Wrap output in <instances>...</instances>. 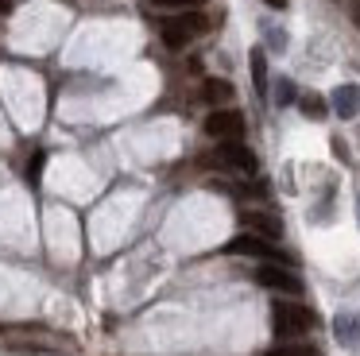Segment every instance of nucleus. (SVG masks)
I'll return each instance as SVG.
<instances>
[{
	"label": "nucleus",
	"instance_id": "6e6552de",
	"mask_svg": "<svg viewBox=\"0 0 360 356\" xmlns=\"http://www.w3.org/2000/svg\"><path fill=\"white\" fill-rule=\"evenodd\" d=\"M244 229H252L256 236H267V240H279L283 236V224L275 221L271 213H244Z\"/></svg>",
	"mask_w": 360,
	"mask_h": 356
},
{
	"label": "nucleus",
	"instance_id": "6ab92c4d",
	"mask_svg": "<svg viewBox=\"0 0 360 356\" xmlns=\"http://www.w3.org/2000/svg\"><path fill=\"white\" fill-rule=\"evenodd\" d=\"M267 8H287V0H264Z\"/></svg>",
	"mask_w": 360,
	"mask_h": 356
},
{
	"label": "nucleus",
	"instance_id": "dca6fc26",
	"mask_svg": "<svg viewBox=\"0 0 360 356\" xmlns=\"http://www.w3.org/2000/svg\"><path fill=\"white\" fill-rule=\"evenodd\" d=\"M43 159H47V155H35V159H32V167H27V178H32V182H39V170H43Z\"/></svg>",
	"mask_w": 360,
	"mask_h": 356
},
{
	"label": "nucleus",
	"instance_id": "423d86ee",
	"mask_svg": "<svg viewBox=\"0 0 360 356\" xmlns=\"http://www.w3.org/2000/svg\"><path fill=\"white\" fill-rule=\"evenodd\" d=\"M217 163H225V167H233V170H244V174L256 170V155H252L240 139H233V144H217Z\"/></svg>",
	"mask_w": 360,
	"mask_h": 356
},
{
	"label": "nucleus",
	"instance_id": "f3484780",
	"mask_svg": "<svg viewBox=\"0 0 360 356\" xmlns=\"http://www.w3.org/2000/svg\"><path fill=\"white\" fill-rule=\"evenodd\" d=\"M352 20H356V27H360V0H352Z\"/></svg>",
	"mask_w": 360,
	"mask_h": 356
},
{
	"label": "nucleus",
	"instance_id": "f257e3e1",
	"mask_svg": "<svg viewBox=\"0 0 360 356\" xmlns=\"http://www.w3.org/2000/svg\"><path fill=\"white\" fill-rule=\"evenodd\" d=\"M314 310L302 306V302H275L271 306V329L279 333V337H302V333L314 329Z\"/></svg>",
	"mask_w": 360,
	"mask_h": 356
},
{
	"label": "nucleus",
	"instance_id": "9d476101",
	"mask_svg": "<svg viewBox=\"0 0 360 356\" xmlns=\"http://www.w3.org/2000/svg\"><path fill=\"white\" fill-rule=\"evenodd\" d=\"M252 82H256V93L264 97L267 93V58H264V51H252Z\"/></svg>",
	"mask_w": 360,
	"mask_h": 356
},
{
	"label": "nucleus",
	"instance_id": "f8f14e48",
	"mask_svg": "<svg viewBox=\"0 0 360 356\" xmlns=\"http://www.w3.org/2000/svg\"><path fill=\"white\" fill-rule=\"evenodd\" d=\"M337 341H345V345H349V341H356V333H360V325H356V317H337Z\"/></svg>",
	"mask_w": 360,
	"mask_h": 356
},
{
	"label": "nucleus",
	"instance_id": "f03ea898",
	"mask_svg": "<svg viewBox=\"0 0 360 356\" xmlns=\"http://www.w3.org/2000/svg\"><path fill=\"white\" fill-rule=\"evenodd\" d=\"M202 31H210V20H205L202 12H182V15H167L163 23H159V35H163V43L171 46V51H182V46L190 43V39H198Z\"/></svg>",
	"mask_w": 360,
	"mask_h": 356
},
{
	"label": "nucleus",
	"instance_id": "9b49d317",
	"mask_svg": "<svg viewBox=\"0 0 360 356\" xmlns=\"http://www.w3.org/2000/svg\"><path fill=\"white\" fill-rule=\"evenodd\" d=\"M298 108H302V116H310V120H321V116L329 113L326 101H321L318 93H306V97H298Z\"/></svg>",
	"mask_w": 360,
	"mask_h": 356
},
{
	"label": "nucleus",
	"instance_id": "2eb2a0df",
	"mask_svg": "<svg viewBox=\"0 0 360 356\" xmlns=\"http://www.w3.org/2000/svg\"><path fill=\"white\" fill-rule=\"evenodd\" d=\"M151 4H159V8H198L202 0H151Z\"/></svg>",
	"mask_w": 360,
	"mask_h": 356
},
{
	"label": "nucleus",
	"instance_id": "39448f33",
	"mask_svg": "<svg viewBox=\"0 0 360 356\" xmlns=\"http://www.w3.org/2000/svg\"><path fill=\"white\" fill-rule=\"evenodd\" d=\"M256 283L267 286V291H287V294L302 291V279H298L295 271L279 267V263H259V267H256Z\"/></svg>",
	"mask_w": 360,
	"mask_h": 356
},
{
	"label": "nucleus",
	"instance_id": "4468645a",
	"mask_svg": "<svg viewBox=\"0 0 360 356\" xmlns=\"http://www.w3.org/2000/svg\"><path fill=\"white\" fill-rule=\"evenodd\" d=\"M290 101H295V82H287V77H283V82L275 85V105H279V108H287Z\"/></svg>",
	"mask_w": 360,
	"mask_h": 356
},
{
	"label": "nucleus",
	"instance_id": "20e7f679",
	"mask_svg": "<svg viewBox=\"0 0 360 356\" xmlns=\"http://www.w3.org/2000/svg\"><path fill=\"white\" fill-rule=\"evenodd\" d=\"M205 136H213L217 144H233L244 136V116L236 108H213L205 116Z\"/></svg>",
	"mask_w": 360,
	"mask_h": 356
},
{
	"label": "nucleus",
	"instance_id": "1a4fd4ad",
	"mask_svg": "<svg viewBox=\"0 0 360 356\" xmlns=\"http://www.w3.org/2000/svg\"><path fill=\"white\" fill-rule=\"evenodd\" d=\"M202 97L210 101V105H225V101H233V85H229L225 77H205V82H202Z\"/></svg>",
	"mask_w": 360,
	"mask_h": 356
},
{
	"label": "nucleus",
	"instance_id": "7ed1b4c3",
	"mask_svg": "<svg viewBox=\"0 0 360 356\" xmlns=\"http://www.w3.org/2000/svg\"><path fill=\"white\" fill-rule=\"evenodd\" d=\"M225 252L229 255H252V260H267V263H279V260H287V255L279 252V248L271 244L267 236H256V232H240V236H233L225 244Z\"/></svg>",
	"mask_w": 360,
	"mask_h": 356
},
{
	"label": "nucleus",
	"instance_id": "a211bd4d",
	"mask_svg": "<svg viewBox=\"0 0 360 356\" xmlns=\"http://www.w3.org/2000/svg\"><path fill=\"white\" fill-rule=\"evenodd\" d=\"M12 12V0H0V15H8Z\"/></svg>",
	"mask_w": 360,
	"mask_h": 356
},
{
	"label": "nucleus",
	"instance_id": "0eeeda50",
	"mask_svg": "<svg viewBox=\"0 0 360 356\" xmlns=\"http://www.w3.org/2000/svg\"><path fill=\"white\" fill-rule=\"evenodd\" d=\"M333 113L341 120H352L360 113V85H337L333 89Z\"/></svg>",
	"mask_w": 360,
	"mask_h": 356
},
{
	"label": "nucleus",
	"instance_id": "ddd939ff",
	"mask_svg": "<svg viewBox=\"0 0 360 356\" xmlns=\"http://www.w3.org/2000/svg\"><path fill=\"white\" fill-rule=\"evenodd\" d=\"M267 356H321V352L310 345H283V348H271Z\"/></svg>",
	"mask_w": 360,
	"mask_h": 356
}]
</instances>
